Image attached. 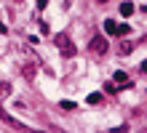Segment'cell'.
<instances>
[{"mask_svg": "<svg viewBox=\"0 0 147 133\" xmlns=\"http://www.w3.org/2000/svg\"><path fill=\"white\" fill-rule=\"evenodd\" d=\"M105 32H107V35H118V21H115V19H107V21H105Z\"/></svg>", "mask_w": 147, "mask_h": 133, "instance_id": "3957f363", "label": "cell"}, {"mask_svg": "<svg viewBox=\"0 0 147 133\" xmlns=\"http://www.w3.org/2000/svg\"><path fill=\"white\" fill-rule=\"evenodd\" d=\"M99 3H107V0H99Z\"/></svg>", "mask_w": 147, "mask_h": 133, "instance_id": "5bb4252c", "label": "cell"}, {"mask_svg": "<svg viewBox=\"0 0 147 133\" xmlns=\"http://www.w3.org/2000/svg\"><path fill=\"white\" fill-rule=\"evenodd\" d=\"M128 29H131L128 24H118V35H128Z\"/></svg>", "mask_w": 147, "mask_h": 133, "instance_id": "ba28073f", "label": "cell"}, {"mask_svg": "<svg viewBox=\"0 0 147 133\" xmlns=\"http://www.w3.org/2000/svg\"><path fill=\"white\" fill-rule=\"evenodd\" d=\"M131 51H134V43H120V53H123V56H128Z\"/></svg>", "mask_w": 147, "mask_h": 133, "instance_id": "5b68a950", "label": "cell"}, {"mask_svg": "<svg viewBox=\"0 0 147 133\" xmlns=\"http://www.w3.org/2000/svg\"><path fill=\"white\" fill-rule=\"evenodd\" d=\"M142 69H144V72H147V59H144V61H142Z\"/></svg>", "mask_w": 147, "mask_h": 133, "instance_id": "4fadbf2b", "label": "cell"}, {"mask_svg": "<svg viewBox=\"0 0 147 133\" xmlns=\"http://www.w3.org/2000/svg\"><path fill=\"white\" fill-rule=\"evenodd\" d=\"M3 32H5V24H3V21H0V35H3Z\"/></svg>", "mask_w": 147, "mask_h": 133, "instance_id": "7c38bea8", "label": "cell"}, {"mask_svg": "<svg viewBox=\"0 0 147 133\" xmlns=\"http://www.w3.org/2000/svg\"><path fill=\"white\" fill-rule=\"evenodd\" d=\"M56 43H59V48H62L64 56H72V45H70V40H67V35H56Z\"/></svg>", "mask_w": 147, "mask_h": 133, "instance_id": "7a4b0ae2", "label": "cell"}, {"mask_svg": "<svg viewBox=\"0 0 147 133\" xmlns=\"http://www.w3.org/2000/svg\"><path fill=\"white\" fill-rule=\"evenodd\" d=\"M120 13H123V16H131L134 13V5L131 3H123V5H120Z\"/></svg>", "mask_w": 147, "mask_h": 133, "instance_id": "8992f818", "label": "cell"}, {"mask_svg": "<svg viewBox=\"0 0 147 133\" xmlns=\"http://www.w3.org/2000/svg\"><path fill=\"white\" fill-rule=\"evenodd\" d=\"M88 48H91L94 53H96V56H102V53H105V51H107V40H105V37H94Z\"/></svg>", "mask_w": 147, "mask_h": 133, "instance_id": "6da1fadb", "label": "cell"}, {"mask_svg": "<svg viewBox=\"0 0 147 133\" xmlns=\"http://www.w3.org/2000/svg\"><path fill=\"white\" fill-rule=\"evenodd\" d=\"M46 3H48V0H38V8H46Z\"/></svg>", "mask_w": 147, "mask_h": 133, "instance_id": "8fae6325", "label": "cell"}, {"mask_svg": "<svg viewBox=\"0 0 147 133\" xmlns=\"http://www.w3.org/2000/svg\"><path fill=\"white\" fill-rule=\"evenodd\" d=\"M62 109H78L75 101H62Z\"/></svg>", "mask_w": 147, "mask_h": 133, "instance_id": "30bf717a", "label": "cell"}, {"mask_svg": "<svg viewBox=\"0 0 147 133\" xmlns=\"http://www.w3.org/2000/svg\"><path fill=\"white\" fill-rule=\"evenodd\" d=\"M115 83H128V77H126V72H115Z\"/></svg>", "mask_w": 147, "mask_h": 133, "instance_id": "52a82bcc", "label": "cell"}, {"mask_svg": "<svg viewBox=\"0 0 147 133\" xmlns=\"http://www.w3.org/2000/svg\"><path fill=\"white\" fill-rule=\"evenodd\" d=\"M8 93H11V85H8V83H0V101L8 99Z\"/></svg>", "mask_w": 147, "mask_h": 133, "instance_id": "277c9868", "label": "cell"}, {"mask_svg": "<svg viewBox=\"0 0 147 133\" xmlns=\"http://www.w3.org/2000/svg\"><path fill=\"white\" fill-rule=\"evenodd\" d=\"M99 101H102L99 93H91V96H88V104H99Z\"/></svg>", "mask_w": 147, "mask_h": 133, "instance_id": "9c48e42d", "label": "cell"}]
</instances>
